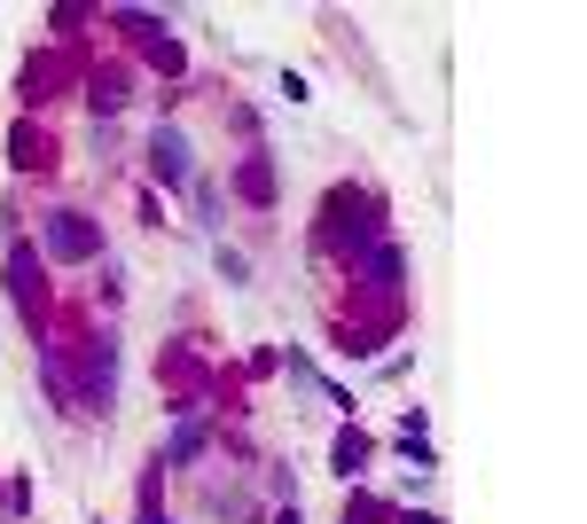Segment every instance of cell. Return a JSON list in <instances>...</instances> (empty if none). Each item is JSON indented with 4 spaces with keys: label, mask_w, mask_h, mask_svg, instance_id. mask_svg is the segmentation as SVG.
Masks as SVG:
<instances>
[{
    "label": "cell",
    "mask_w": 587,
    "mask_h": 524,
    "mask_svg": "<svg viewBox=\"0 0 587 524\" xmlns=\"http://www.w3.org/2000/svg\"><path fill=\"white\" fill-rule=\"evenodd\" d=\"M17 509H24V478H17V485H0V516H17Z\"/></svg>",
    "instance_id": "obj_14"
},
{
    "label": "cell",
    "mask_w": 587,
    "mask_h": 524,
    "mask_svg": "<svg viewBox=\"0 0 587 524\" xmlns=\"http://www.w3.org/2000/svg\"><path fill=\"white\" fill-rule=\"evenodd\" d=\"M9 298H17V313L32 329L47 321V258H40V243H17L9 250Z\"/></svg>",
    "instance_id": "obj_2"
},
{
    "label": "cell",
    "mask_w": 587,
    "mask_h": 524,
    "mask_svg": "<svg viewBox=\"0 0 587 524\" xmlns=\"http://www.w3.org/2000/svg\"><path fill=\"white\" fill-rule=\"evenodd\" d=\"M40 250H47V258H95V250H103V227H95L87 212H47V220H40Z\"/></svg>",
    "instance_id": "obj_3"
},
{
    "label": "cell",
    "mask_w": 587,
    "mask_h": 524,
    "mask_svg": "<svg viewBox=\"0 0 587 524\" xmlns=\"http://www.w3.org/2000/svg\"><path fill=\"white\" fill-rule=\"evenodd\" d=\"M369 455H376V447H369V430H353V423L338 430V439H329V470H338V478L369 470Z\"/></svg>",
    "instance_id": "obj_6"
},
{
    "label": "cell",
    "mask_w": 587,
    "mask_h": 524,
    "mask_svg": "<svg viewBox=\"0 0 587 524\" xmlns=\"http://www.w3.org/2000/svg\"><path fill=\"white\" fill-rule=\"evenodd\" d=\"M235 189H243L250 204H275V164H267V157H243V172H235Z\"/></svg>",
    "instance_id": "obj_10"
},
{
    "label": "cell",
    "mask_w": 587,
    "mask_h": 524,
    "mask_svg": "<svg viewBox=\"0 0 587 524\" xmlns=\"http://www.w3.org/2000/svg\"><path fill=\"white\" fill-rule=\"evenodd\" d=\"M55 78H63V63H24V103H47Z\"/></svg>",
    "instance_id": "obj_11"
},
{
    "label": "cell",
    "mask_w": 587,
    "mask_h": 524,
    "mask_svg": "<svg viewBox=\"0 0 587 524\" xmlns=\"http://www.w3.org/2000/svg\"><path fill=\"white\" fill-rule=\"evenodd\" d=\"M376 243V220H369V196H353V189H338L329 196V212H321V250H338V258H361Z\"/></svg>",
    "instance_id": "obj_1"
},
{
    "label": "cell",
    "mask_w": 587,
    "mask_h": 524,
    "mask_svg": "<svg viewBox=\"0 0 587 524\" xmlns=\"http://www.w3.org/2000/svg\"><path fill=\"white\" fill-rule=\"evenodd\" d=\"M9 164H17V172H47V164H55V157H47V133H40V126H17V133H9Z\"/></svg>",
    "instance_id": "obj_7"
},
{
    "label": "cell",
    "mask_w": 587,
    "mask_h": 524,
    "mask_svg": "<svg viewBox=\"0 0 587 524\" xmlns=\"http://www.w3.org/2000/svg\"><path fill=\"white\" fill-rule=\"evenodd\" d=\"M345 524H384V509H376V501H353V509H345Z\"/></svg>",
    "instance_id": "obj_13"
},
{
    "label": "cell",
    "mask_w": 587,
    "mask_h": 524,
    "mask_svg": "<svg viewBox=\"0 0 587 524\" xmlns=\"http://www.w3.org/2000/svg\"><path fill=\"white\" fill-rule=\"evenodd\" d=\"M71 399L95 407V415H110V399H118V344L110 336H87V384H78Z\"/></svg>",
    "instance_id": "obj_4"
},
{
    "label": "cell",
    "mask_w": 587,
    "mask_h": 524,
    "mask_svg": "<svg viewBox=\"0 0 587 524\" xmlns=\"http://www.w3.org/2000/svg\"><path fill=\"white\" fill-rule=\"evenodd\" d=\"M392 524H439V516H424V509H407V516H392Z\"/></svg>",
    "instance_id": "obj_15"
},
{
    "label": "cell",
    "mask_w": 587,
    "mask_h": 524,
    "mask_svg": "<svg viewBox=\"0 0 587 524\" xmlns=\"http://www.w3.org/2000/svg\"><path fill=\"white\" fill-rule=\"evenodd\" d=\"M87 103H95V118L126 110V71H95V78H87Z\"/></svg>",
    "instance_id": "obj_9"
},
{
    "label": "cell",
    "mask_w": 587,
    "mask_h": 524,
    "mask_svg": "<svg viewBox=\"0 0 587 524\" xmlns=\"http://www.w3.org/2000/svg\"><path fill=\"white\" fill-rule=\"evenodd\" d=\"M196 447H204V423H196V415H189V423H181V430H173V447H164V455H173V462H189V455H196Z\"/></svg>",
    "instance_id": "obj_12"
},
{
    "label": "cell",
    "mask_w": 587,
    "mask_h": 524,
    "mask_svg": "<svg viewBox=\"0 0 587 524\" xmlns=\"http://www.w3.org/2000/svg\"><path fill=\"white\" fill-rule=\"evenodd\" d=\"M361 275H369L376 290H399L407 267H399V250H392V243H369V250H361Z\"/></svg>",
    "instance_id": "obj_8"
},
{
    "label": "cell",
    "mask_w": 587,
    "mask_h": 524,
    "mask_svg": "<svg viewBox=\"0 0 587 524\" xmlns=\"http://www.w3.org/2000/svg\"><path fill=\"white\" fill-rule=\"evenodd\" d=\"M141 524H164V516H157V509H149V516H141Z\"/></svg>",
    "instance_id": "obj_16"
},
{
    "label": "cell",
    "mask_w": 587,
    "mask_h": 524,
    "mask_svg": "<svg viewBox=\"0 0 587 524\" xmlns=\"http://www.w3.org/2000/svg\"><path fill=\"white\" fill-rule=\"evenodd\" d=\"M149 172H157L164 189H189L196 181V157H189V133L181 126H157L149 133Z\"/></svg>",
    "instance_id": "obj_5"
}]
</instances>
